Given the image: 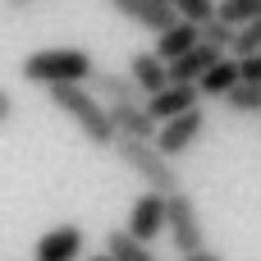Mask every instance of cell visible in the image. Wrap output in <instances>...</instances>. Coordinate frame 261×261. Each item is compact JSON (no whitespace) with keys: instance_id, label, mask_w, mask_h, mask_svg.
<instances>
[{"instance_id":"6da1fadb","label":"cell","mask_w":261,"mask_h":261,"mask_svg":"<svg viewBox=\"0 0 261 261\" xmlns=\"http://www.w3.org/2000/svg\"><path fill=\"white\" fill-rule=\"evenodd\" d=\"M55 110H64V119H73V128L92 142V147H115L119 133H115V119H110V106H101V96L87 87V83H69V87H50L46 92Z\"/></svg>"},{"instance_id":"7a4b0ae2","label":"cell","mask_w":261,"mask_h":261,"mask_svg":"<svg viewBox=\"0 0 261 261\" xmlns=\"http://www.w3.org/2000/svg\"><path fill=\"white\" fill-rule=\"evenodd\" d=\"M18 73L37 87H69V83H92L96 73V60L83 50V46H46V50H32L18 60Z\"/></svg>"},{"instance_id":"3957f363","label":"cell","mask_w":261,"mask_h":261,"mask_svg":"<svg viewBox=\"0 0 261 261\" xmlns=\"http://www.w3.org/2000/svg\"><path fill=\"white\" fill-rule=\"evenodd\" d=\"M115 156H119V165L138 179V184H147L151 193H165V197H174V193H184V174H179V165L156 147V142H138V138H119L115 147H110Z\"/></svg>"},{"instance_id":"277c9868","label":"cell","mask_w":261,"mask_h":261,"mask_svg":"<svg viewBox=\"0 0 261 261\" xmlns=\"http://www.w3.org/2000/svg\"><path fill=\"white\" fill-rule=\"evenodd\" d=\"M170 243H174V257H193L206 248V225H202V211L188 193H174L170 197Z\"/></svg>"},{"instance_id":"5b68a950","label":"cell","mask_w":261,"mask_h":261,"mask_svg":"<svg viewBox=\"0 0 261 261\" xmlns=\"http://www.w3.org/2000/svg\"><path fill=\"white\" fill-rule=\"evenodd\" d=\"M133 239H142V243H151V239H161L165 229H170V197L165 193H138L133 197V206H128V225H124Z\"/></svg>"},{"instance_id":"8992f818","label":"cell","mask_w":261,"mask_h":261,"mask_svg":"<svg viewBox=\"0 0 261 261\" xmlns=\"http://www.w3.org/2000/svg\"><path fill=\"white\" fill-rule=\"evenodd\" d=\"M202 133H206V110H188V115H179V119L161 124V133H156V147H161V151L174 161V156L193 151V147L202 142Z\"/></svg>"},{"instance_id":"52a82bcc","label":"cell","mask_w":261,"mask_h":261,"mask_svg":"<svg viewBox=\"0 0 261 261\" xmlns=\"http://www.w3.org/2000/svg\"><path fill=\"white\" fill-rule=\"evenodd\" d=\"M119 18H128V23H138V28H147V32H170L174 23H179V14H174V5H165V0H106Z\"/></svg>"},{"instance_id":"ba28073f","label":"cell","mask_w":261,"mask_h":261,"mask_svg":"<svg viewBox=\"0 0 261 261\" xmlns=\"http://www.w3.org/2000/svg\"><path fill=\"white\" fill-rule=\"evenodd\" d=\"M87 87H92L106 106H147V92L133 83L128 69H124V73H115V69H96Z\"/></svg>"},{"instance_id":"9c48e42d","label":"cell","mask_w":261,"mask_h":261,"mask_svg":"<svg viewBox=\"0 0 261 261\" xmlns=\"http://www.w3.org/2000/svg\"><path fill=\"white\" fill-rule=\"evenodd\" d=\"M147 110H151L156 124H170V119H179V115H188V110H202V87H193V83H170L165 92H156V96L147 101Z\"/></svg>"},{"instance_id":"30bf717a","label":"cell","mask_w":261,"mask_h":261,"mask_svg":"<svg viewBox=\"0 0 261 261\" xmlns=\"http://www.w3.org/2000/svg\"><path fill=\"white\" fill-rule=\"evenodd\" d=\"M83 248H87V234H83L78 225H55V229H46V234L37 239L32 257L37 261H78Z\"/></svg>"},{"instance_id":"8fae6325","label":"cell","mask_w":261,"mask_h":261,"mask_svg":"<svg viewBox=\"0 0 261 261\" xmlns=\"http://www.w3.org/2000/svg\"><path fill=\"white\" fill-rule=\"evenodd\" d=\"M128 73H133V83L147 92V101L170 87V64H165L156 50H133V55H128Z\"/></svg>"},{"instance_id":"7c38bea8","label":"cell","mask_w":261,"mask_h":261,"mask_svg":"<svg viewBox=\"0 0 261 261\" xmlns=\"http://www.w3.org/2000/svg\"><path fill=\"white\" fill-rule=\"evenodd\" d=\"M220 60H225V50H216V46H206V41H202V46H193L184 60H174V64H170V83H193V87H197V83L220 64Z\"/></svg>"},{"instance_id":"4fadbf2b","label":"cell","mask_w":261,"mask_h":261,"mask_svg":"<svg viewBox=\"0 0 261 261\" xmlns=\"http://www.w3.org/2000/svg\"><path fill=\"white\" fill-rule=\"evenodd\" d=\"M110 119H115V133H119V138L156 142V133H161V124L151 119L147 106H110Z\"/></svg>"},{"instance_id":"5bb4252c","label":"cell","mask_w":261,"mask_h":261,"mask_svg":"<svg viewBox=\"0 0 261 261\" xmlns=\"http://www.w3.org/2000/svg\"><path fill=\"white\" fill-rule=\"evenodd\" d=\"M193 46H202V28H197V23H184V18H179L170 32H161V37H156V55H161L165 64L184 60Z\"/></svg>"},{"instance_id":"9a60e30c","label":"cell","mask_w":261,"mask_h":261,"mask_svg":"<svg viewBox=\"0 0 261 261\" xmlns=\"http://www.w3.org/2000/svg\"><path fill=\"white\" fill-rule=\"evenodd\" d=\"M239 83H243L239 60H220V64H216V69H211V73H206L197 87H202V96H206V101H225V96H229Z\"/></svg>"},{"instance_id":"2e32d148","label":"cell","mask_w":261,"mask_h":261,"mask_svg":"<svg viewBox=\"0 0 261 261\" xmlns=\"http://www.w3.org/2000/svg\"><path fill=\"white\" fill-rule=\"evenodd\" d=\"M106 252L115 261H161L151 252V243H142V239H133L128 229H110L106 234Z\"/></svg>"},{"instance_id":"e0dca14e","label":"cell","mask_w":261,"mask_h":261,"mask_svg":"<svg viewBox=\"0 0 261 261\" xmlns=\"http://www.w3.org/2000/svg\"><path fill=\"white\" fill-rule=\"evenodd\" d=\"M216 18H225L229 28H248V23H257L261 18V0H220V14Z\"/></svg>"},{"instance_id":"ac0fdd59","label":"cell","mask_w":261,"mask_h":261,"mask_svg":"<svg viewBox=\"0 0 261 261\" xmlns=\"http://www.w3.org/2000/svg\"><path fill=\"white\" fill-rule=\"evenodd\" d=\"M225 110H234V115H261V83H239L225 96Z\"/></svg>"},{"instance_id":"d6986e66","label":"cell","mask_w":261,"mask_h":261,"mask_svg":"<svg viewBox=\"0 0 261 261\" xmlns=\"http://www.w3.org/2000/svg\"><path fill=\"white\" fill-rule=\"evenodd\" d=\"M174 14H179L184 23H197V28H206V23L220 14V0H174Z\"/></svg>"},{"instance_id":"ffe728a7","label":"cell","mask_w":261,"mask_h":261,"mask_svg":"<svg viewBox=\"0 0 261 261\" xmlns=\"http://www.w3.org/2000/svg\"><path fill=\"white\" fill-rule=\"evenodd\" d=\"M202 41H206V46H216V50H234V41H239V28H229L225 18H211V23L202 28Z\"/></svg>"},{"instance_id":"44dd1931","label":"cell","mask_w":261,"mask_h":261,"mask_svg":"<svg viewBox=\"0 0 261 261\" xmlns=\"http://www.w3.org/2000/svg\"><path fill=\"white\" fill-rule=\"evenodd\" d=\"M239 69H243V83H261V50L248 55V60H239Z\"/></svg>"},{"instance_id":"7402d4cb","label":"cell","mask_w":261,"mask_h":261,"mask_svg":"<svg viewBox=\"0 0 261 261\" xmlns=\"http://www.w3.org/2000/svg\"><path fill=\"white\" fill-rule=\"evenodd\" d=\"M14 124V96H9V87L0 83V128H9Z\"/></svg>"},{"instance_id":"603a6c76","label":"cell","mask_w":261,"mask_h":261,"mask_svg":"<svg viewBox=\"0 0 261 261\" xmlns=\"http://www.w3.org/2000/svg\"><path fill=\"white\" fill-rule=\"evenodd\" d=\"M179 261H225V252H216V248H202V252H193V257H179Z\"/></svg>"},{"instance_id":"cb8c5ba5","label":"cell","mask_w":261,"mask_h":261,"mask_svg":"<svg viewBox=\"0 0 261 261\" xmlns=\"http://www.w3.org/2000/svg\"><path fill=\"white\" fill-rule=\"evenodd\" d=\"M5 5H9V9H14V14H23V9H32V5H37V0H5Z\"/></svg>"},{"instance_id":"d4e9b609","label":"cell","mask_w":261,"mask_h":261,"mask_svg":"<svg viewBox=\"0 0 261 261\" xmlns=\"http://www.w3.org/2000/svg\"><path fill=\"white\" fill-rule=\"evenodd\" d=\"M87 261H115V257H110V252H106V257H87Z\"/></svg>"},{"instance_id":"484cf974","label":"cell","mask_w":261,"mask_h":261,"mask_svg":"<svg viewBox=\"0 0 261 261\" xmlns=\"http://www.w3.org/2000/svg\"><path fill=\"white\" fill-rule=\"evenodd\" d=\"M165 5H174V0H165Z\"/></svg>"}]
</instances>
